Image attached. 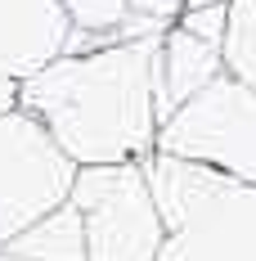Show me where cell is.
Returning <instances> with one entry per match:
<instances>
[{"label":"cell","instance_id":"obj_9","mask_svg":"<svg viewBox=\"0 0 256 261\" xmlns=\"http://www.w3.org/2000/svg\"><path fill=\"white\" fill-rule=\"evenodd\" d=\"M225 72L256 90V0L225 5V41H220Z\"/></svg>","mask_w":256,"mask_h":261},{"label":"cell","instance_id":"obj_5","mask_svg":"<svg viewBox=\"0 0 256 261\" xmlns=\"http://www.w3.org/2000/svg\"><path fill=\"white\" fill-rule=\"evenodd\" d=\"M77 180V162L54 144L32 113H0V248L45 212L63 207Z\"/></svg>","mask_w":256,"mask_h":261},{"label":"cell","instance_id":"obj_7","mask_svg":"<svg viewBox=\"0 0 256 261\" xmlns=\"http://www.w3.org/2000/svg\"><path fill=\"white\" fill-rule=\"evenodd\" d=\"M220 72H225L220 45L207 41V36H193L189 27L171 23L157 36V54H153V113H157V126L184 99H193L207 81H216Z\"/></svg>","mask_w":256,"mask_h":261},{"label":"cell","instance_id":"obj_8","mask_svg":"<svg viewBox=\"0 0 256 261\" xmlns=\"http://www.w3.org/2000/svg\"><path fill=\"white\" fill-rule=\"evenodd\" d=\"M9 257L23 261H86V230H81V212L72 203L45 212L36 225H27L23 234L5 243Z\"/></svg>","mask_w":256,"mask_h":261},{"label":"cell","instance_id":"obj_10","mask_svg":"<svg viewBox=\"0 0 256 261\" xmlns=\"http://www.w3.org/2000/svg\"><path fill=\"white\" fill-rule=\"evenodd\" d=\"M180 27H189L193 36H207V41H225V5H207V9H184L176 18Z\"/></svg>","mask_w":256,"mask_h":261},{"label":"cell","instance_id":"obj_4","mask_svg":"<svg viewBox=\"0 0 256 261\" xmlns=\"http://www.w3.org/2000/svg\"><path fill=\"white\" fill-rule=\"evenodd\" d=\"M157 153L256 185V90L220 72L157 126Z\"/></svg>","mask_w":256,"mask_h":261},{"label":"cell","instance_id":"obj_11","mask_svg":"<svg viewBox=\"0 0 256 261\" xmlns=\"http://www.w3.org/2000/svg\"><path fill=\"white\" fill-rule=\"evenodd\" d=\"M126 9L153 27H171L184 14V0H126Z\"/></svg>","mask_w":256,"mask_h":261},{"label":"cell","instance_id":"obj_6","mask_svg":"<svg viewBox=\"0 0 256 261\" xmlns=\"http://www.w3.org/2000/svg\"><path fill=\"white\" fill-rule=\"evenodd\" d=\"M63 0H0V113L14 108L18 81L68 50Z\"/></svg>","mask_w":256,"mask_h":261},{"label":"cell","instance_id":"obj_2","mask_svg":"<svg viewBox=\"0 0 256 261\" xmlns=\"http://www.w3.org/2000/svg\"><path fill=\"white\" fill-rule=\"evenodd\" d=\"M166 239L153 261H256V185L171 153L144 158Z\"/></svg>","mask_w":256,"mask_h":261},{"label":"cell","instance_id":"obj_3","mask_svg":"<svg viewBox=\"0 0 256 261\" xmlns=\"http://www.w3.org/2000/svg\"><path fill=\"white\" fill-rule=\"evenodd\" d=\"M68 203L81 212L86 261H153L166 239L144 162L77 167Z\"/></svg>","mask_w":256,"mask_h":261},{"label":"cell","instance_id":"obj_13","mask_svg":"<svg viewBox=\"0 0 256 261\" xmlns=\"http://www.w3.org/2000/svg\"><path fill=\"white\" fill-rule=\"evenodd\" d=\"M0 261H23V257H9V252H5V248H0Z\"/></svg>","mask_w":256,"mask_h":261},{"label":"cell","instance_id":"obj_12","mask_svg":"<svg viewBox=\"0 0 256 261\" xmlns=\"http://www.w3.org/2000/svg\"><path fill=\"white\" fill-rule=\"evenodd\" d=\"M207 5H230V0H184V9H207Z\"/></svg>","mask_w":256,"mask_h":261},{"label":"cell","instance_id":"obj_1","mask_svg":"<svg viewBox=\"0 0 256 261\" xmlns=\"http://www.w3.org/2000/svg\"><path fill=\"white\" fill-rule=\"evenodd\" d=\"M157 36L112 41L86 54H59L18 81L14 108L32 113L77 167L144 162L157 153Z\"/></svg>","mask_w":256,"mask_h":261}]
</instances>
